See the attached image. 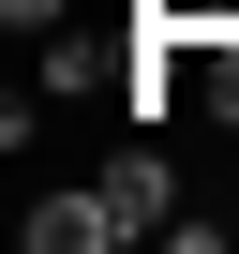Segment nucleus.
<instances>
[{
    "label": "nucleus",
    "instance_id": "39448f33",
    "mask_svg": "<svg viewBox=\"0 0 239 254\" xmlns=\"http://www.w3.org/2000/svg\"><path fill=\"white\" fill-rule=\"evenodd\" d=\"M0 15H15V30H60V0H0Z\"/></svg>",
    "mask_w": 239,
    "mask_h": 254
},
{
    "label": "nucleus",
    "instance_id": "7ed1b4c3",
    "mask_svg": "<svg viewBox=\"0 0 239 254\" xmlns=\"http://www.w3.org/2000/svg\"><path fill=\"white\" fill-rule=\"evenodd\" d=\"M179 90H194L209 120H239V15H209V30L179 15Z\"/></svg>",
    "mask_w": 239,
    "mask_h": 254
},
{
    "label": "nucleus",
    "instance_id": "f257e3e1",
    "mask_svg": "<svg viewBox=\"0 0 239 254\" xmlns=\"http://www.w3.org/2000/svg\"><path fill=\"white\" fill-rule=\"evenodd\" d=\"M15 239H30V254H105V239H120V209H105V180H75V194H30V209H15Z\"/></svg>",
    "mask_w": 239,
    "mask_h": 254
},
{
    "label": "nucleus",
    "instance_id": "f03ea898",
    "mask_svg": "<svg viewBox=\"0 0 239 254\" xmlns=\"http://www.w3.org/2000/svg\"><path fill=\"white\" fill-rule=\"evenodd\" d=\"M105 209H120V239H165V224H179V180H165V150H120V165H105Z\"/></svg>",
    "mask_w": 239,
    "mask_h": 254
},
{
    "label": "nucleus",
    "instance_id": "20e7f679",
    "mask_svg": "<svg viewBox=\"0 0 239 254\" xmlns=\"http://www.w3.org/2000/svg\"><path fill=\"white\" fill-rule=\"evenodd\" d=\"M90 90H120V60L105 45H45V105H90Z\"/></svg>",
    "mask_w": 239,
    "mask_h": 254
}]
</instances>
